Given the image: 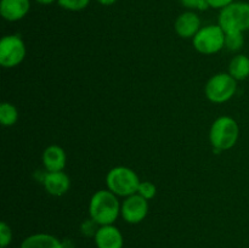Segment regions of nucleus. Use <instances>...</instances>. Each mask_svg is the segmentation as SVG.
<instances>
[{"label":"nucleus","instance_id":"obj_1","mask_svg":"<svg viewBox=\"0 0 249 248\" xmlns=\"http://www.w3.org/2000/svg\"><path fill=\"white\" fill-rule=\"evenodd\" d=\"M118 196L107 190H99L91 196L89 202L90 218L100 226L112 225L121 214Z\"/></svg>","mask_w":249,"mask_h":248},{"label":"nucleus","instance_id":"obj_2","mask_svg":"<svg viewBox=\"0 0 249 248\" xmlns=\"http://www.w3.org/2000/svg\"><path fill=\"white\" fill-rule=\"evenodd\" d=\"M240 135L237 122L229 116H223L213 122L209 130V141L215 153L232 148Z\"/></svg>","mask_w":249,"mask_h":248},{"label":"nucleus","instance_id":"obj_3","mask_svg":"<svg viewBox=\"0 0 249 248\" xmlns=\"http://www.w3.org/2000/svg\"><path fill=\"white\" fill-rule=\"evenodd\" d=\"M218 24L225 33L249 31V2L233 1L221 9Z\"/></svg>","mask_w":249,"mask_h":248},{"label":"nucleus","instance_id":"obj_4","mask_svg":"<svg viewBox=\"0 0 249 248\" xmlns=\"http://www.w3.org/2000/svg\"><path fill=\"white\" fill-rule=\"evenodd\" d=\"M140 179L133 169L128 167H114L107 173L106 185L109 191L121 197H129L138 194Z\"/></svg>","mask_w":249,"mask_h":248},{"label":"nucleus","instance_id":"obj_5","mask_svg":"<svg viewBox=\"0 0 249 248\" xmlns=\"http://www.w3.org/2000/svg\"><path fill=\"white\" fill-rule=\"evenodd\" d=\"M192 44L199 53L213 55L225 46V32L219 24H208L192 38Z\"/></svg>","mask_w":249,"mask_h":248},{"label":"nucleus","instance_id":"obj_6","mask_svg":"<svg viewBox=\"0 0 249 248\" xmlns=\"http://www.w3.org/2000/svg\"><path fill=\"white\" fill-rule=\"evenodd\" d=\"M237 90V80L229 73H218L209 78L204 92L207 99L213 104H224L233 97Z\"/></svg>","mask_w":249,"mask_h":248},{"label":"nucleus","instance_id":"obj_7","mask_svg":"<svg viewBox=\"0 0 249 248\" xmlns=\"http://www.w3.org/2000/svg\"><path fill=\"white\" fill-rule=\"evenodd\" d=\"M26 45L17 34L2 36L0 40V65L4 68H14L26 57Z\"/></svg>","mask_w":249,"mask_h":248},{"label":"nucleus","instance_id":"obj_8","mask_svg":"<svg viewBox=\"0 0 249 248\" xmlns=\"http://www.w3.org/2000/svg\"><path fill=\"white\" fill-rule=\"evenodd\" d=\"M148 202L139 194L125 197L121 206V215L129 224H139L147 216Z\"/></svg>","mask_w":249,"mask_h":248},{"label":"nucleus","instance_id":"obj_9","mask_svg":"<svg viewBox=\"0 0 249 248\" xmlns=\"http://www.w3.org/2000/svg\"><path fill=\"white\" fill-rule=\"evenodd\" d=\"M175 32L179 36L185 39L194 38L198 33L201 27V18L195 11H185L178 16L174 24Z\"/></svg>","mask_w":249,"mask_h":248},{"label":"nucleus","instance_id":"obj_10","mask_svg":"<svg viewBox=\"0 0 249 248\" xmlns=\"http://www.w3.org/2000/svg\"><path fill=\"white\" fill-rule=\"evenodd\" d=\"M94 241L97 248H123L124 246L123 235L113 224L100 226Z\"/></svg>","mask_w":249,"mask_h":248},{"label":"nucleus","instance_id":"obj_11","mask_svg":"<svg viewBox=\"0 0 249 248\" xmlns=\"http://www.w3.org/2000/svg\"><path fill=\"white\" fill-rule=\"evenodd\" d=\"M44 189L51 196H63L71 187L70 177L65 172H46L41 181Z\"/></svg>","mask_w":249,"mask_h":248},{"label":"nucleus","instance_id":"obj_12","mask_svg":"<svg viewBox=\"0 0 249 248\" xmlns=\"http://www.w3.org/2000/svg\"><path fill=\"white\" fill-rule=\"evenodd\" d=\"M31 10V0H1L0 15L9 22H16L27 16Z\"/></svg>","mask_w":249,"mask_h":248},{"label":"nucleus","instance_id":"obj_13","mask_svg":"<svg viewBox=\"0 0 249 248\" xmlns=\"http://www.w3.org/2000/svg\"><path fill=\"white\" fill-rule=\"evenodd\" d=\"M66 152L58 145H50L43 152V165L46 172H62L66 167Z\"/></svg>","mask_w":249,"mask_h":248},{"label":"nucleus","instance_id":"obj_14","mask_svg":"<svg viewBox=\"0 0 249 248\" xmlns=\"http://www.w3.org/2000/svg\"><path fill=\"white\" fill-rule=\"evenodd\" d=\"M19 248H65L63 242L49 233H34L22 241Z\"/></svg>","mask_w":249,"mask_h":248},{"label":"nucleus","instance_id":"obj_15","mask_svg":"<svg viewBox=\"0 0 249 248\" xmlns=\"http://www.w3.org/2000/svg\"><path fill=\"white\" fill-rule=\"evenodd\" d=\"M229 74L236 80H245L249 77V57L247 55H237L230 61Z\"/></svg>","mask_w":249,"mask_h":248},{"label":"nucleus","instance_id":"obj_16","mask_svg":"<svg viewBox=\"0 0 249 248\" xmlns=\"http://www.w3.org/2000/svg\"><path fill=\"white\" fill-rule=\"evenodd\" d=\"M18 121V111L16 106L10 102H2L0 105V123L4 126H12Z\"/></svg>","mask_w":249,"mask_h":248},{"label":"nucleus","instance_id":"obj_17","mask_svg":"<svg viewBox=\"0 0 249 248\" xmlns=\"http://www.w3.org/2000/svg\"><path fill=\"white\" fill-rule=\"evenodd\" d=\"M245 44L243 33L241 32H230L225 33V48L230 51H237Z\"/></svg>","mask_w":249,"mask_h":248},{"label":"nucleus","instance_id":"obj_18","mask_svg":"<svg viewBox=\"0 0 249 248\" xmlns=\"http://www.w3.org/2000/svg\"><path fill=\"white\" fill-rule=\"evenodd\" d=\"M57 2L62 9L68 11H82L88 7L90 0H57Z\"/></svg>","mask_w":249,"mask_h":248},{"label":"nucleus","instance_id":"obj_19","mask_svg":"<svg viewBox=\"0 0 249 248\" xmlns=\"http://www.w3.org/2000/svg\"><path fill=\"white\" fill-rule=\"evenodd\" d=\"M138 194L140 195L141 197H143L145 199L150 201L157 194V187L153 182L151 181H141L140 185H139Z\"/></svg>","mask_w":249,"mask_h":248},{"label":"nucleus","instance_id":"obj_20","mask_svg":"<svg viewBox=\"0 0 249 248\" xmlns=\"http://www.w3.org/2000/svg\"><path fill=\"white\" fill-rule=\"evenodd\" d=\"M180 4L190 11H206L209 9L207 0H179Z\"/></svg>","mask_w":249,"mask_h":248},{"label":"nucleus","instance_id":"obj_21","mask_svg":"<svg viewBox=\"0 0 249 248\" xmlns=\"http://www.w3.org/2000/svg\"><path fill=\"white\" fill-rule=\"evenodd\" d=\"M12 241L11 228L5 221L0 224V248H6Z\"/></svg>","mask_w":249,"mask_h":248},{"label":"nucleus","instance_id":"obj_22","mask_svg":"<svg viewBox=\"0 0 249 248\" xmlns=\"http://www.w3.org/2000/svg\"><path fill=\"white\" fill-rule=\"evenodd\" d=\"M99 228H100L99 224L90 218L89 220L83 221L82 226H80V231H82L83 235L87 236V237H95Z\"/></svg>","mask_w":249,"mask_h":248},{"label":"nucleus","instance_id":"obj_23","mask_svg":"<svg viewBox=\"0 0 249 248\" xmlns=\"http://www.w3.org/2000/svg\"><path fill=\"white\" fill-rule=\"evenodd\" d=\"M209 4V7H212V9H224L225 6H228V5H230L231 2H233L235 0H207Z\"/></svg>","mask_w":249,"mask_h":248},{"label":"nucleus","instance_id":"obj_24","mask_svg":"<svg viewBox=\"0 0 249 248\" xmlns=\"http://www.w3.org/2000/svg\"><path fill=\"white\" fill-rule=\"evenodd\" d=\"M96 1L104 5V6H109V5H113L117 0H96Z\"/></svg>","mask_w":249,"mask_h":248},{"label":"nucleus","instance_id":"obj_25","mask_svg":"<svg viewBox=\"0 0 249 248\" xmlns=\"http://www.w3.org/2000/svg\"><path fill=\"white\" fill-rule=\"evenodd\" d=\"M34 1L38 2V4L40 5H51L55 1H57V0H34Z\"/></svg>","mask_w":249,"mask_h":248}]
</instances>
